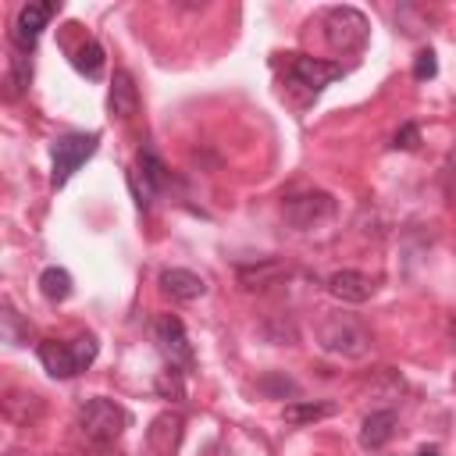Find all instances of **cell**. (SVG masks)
Returning <instances> with one entry per match:
<instances>
[{
	"mask_svg": "<svg viewBox=\"0 0 456 456\" xmlns=\"http://www.w3.org/2000/svg\"><path fill=\"white\" fill-rule=\"evenodd\" d=\"M331 413H335L331 403H289V406L281 410V417H285L289 424H314V420L331 417Z\"/></svg>",
	"mask_w": 456,
	"mask_h": 456,
	"instance_id": "obj_19",
	"label": "cell"
},
{
	"mask_svg": "<svg viewBox=\"0 0 456 456\" xmlns=\"http://www.w3.org/2000/svg\"><path fill=\"white\" fill-rule=\"evenodd\" d=\"M395 435V413L392 410H374L360 424V445L363 449H381Z\"/></svg>",
	"mask_w": 456,
	"mask_h": 456,
	"instance_id": "obj_15",
	"label": "cell"
},
{
	"mask_svg": "<svg viewBox=\"0 0 456 456\" xmlns=\"http://www.w3.org/2000/svg\"><path fill=\"white\" fill-rule=\"evenodd\" d=\"M260 385H264V388H278L281 395H285V392H296V385H292L289 378H278V381H274V378H264Z\"/></svg>",
	"mask_w": 456,
	"mask_h": 456,
	"instance_id": "obj_26",
	"label": "cell"
},
{
	"mask_svg": "<svg viewBox=\"0 0 456 456\" xmlns=\"http://www.w3.org/2000/svg\"><path fill=\"white\" fill-rule=\"evenodd\" d=\"M317 342L324 353L342 360H363L370 353V331L353 314H331L317 328Z\"/></svg>",
	"mask_w": 456,
	"mask_h": 456,
	"instance_id": "obj_1",
	"label": "cell"
},
{
	"mask_svg": "<svg viewBox=\"0 0 456 456\" xmlns=\"http://www.w3.org/2000/svg\"><path fill=\"white\" fill-rule=\"evenodd\" d=\"M449 338H452V346H456V317H452V324H449Z\"/></svg>",
	"mask_w": 456,
	"mask_h": 456,
	"instance_id": "obj_29",
	"label": "cell"
},
{
	"mask_svg": "<svg viewBox=\"0 0 456 456\" xmlns=\"http://www.w3.org/2000/svg\"><path fill=\"white\" fill-rule=\"evenodd\" d=\"M75 68L82 71V75H89V78H100V71H103V46L96 43V39H86L78 50H75Z\"/></svg>",
	"mask_w": 456,
	"mask_h": 456,
	"instance_id": "obj_20",
	"label": "cell"
},
{
	"mask_svg": "<svg viewBox=\"0 0 456 456\" xmlns=\"http://www.w3.org/2000/svg\"><path fill=\"white\" fill-rule=\"evenodd\" d=\"M417 142H420V128H417V125H403V128L395 132V139H392L395 150H417Z\"/></svg>",
	"mask_w": 456,
	"mask_h": 456,
	"instance_id": "obj_24",
	"label": "cell"
},
{
	"mask_svg": "<svg viewBox=\"0 0 456 456\" xmlns=\"http://www.w3.org/2000/svg\"><path fill=\"white\" fill-rule=\"evenodd\" d=\"M435 71H438L435 53H431V50H420V53H417V61H413V78H417V82H424V78H435Z\"/></svg>",
	"mask_w": 456,
	"mask_h": 456,
	"instance_id": "obj_23",
	"label": "cell"
},
{
	"mask_svg": "<svg viewBox=\"0 0 456 456\" xmlns=\"http://www.w3.org/2000/svg\"><path fill=\"white\" fill-rule=\"evenodd\" d=\"M328 292H331L338 303H367V299L374 296V278L363 274V271L346 267V271H335V274L328 278Z\"/></svg>",
	"mask_w": 456,
	"mask_h": 456,
	"instance_id": "obj_11",
	"label": "cell"
},
{
	"mask_svg": "<svg viewBox=\"0 0 456 456\" xmlns=\"http://www.w3.org/2000/svg\"><path fill=\"white\" fill-rule=\"evenodd\" d=\"M100 146V135L96 132H68L53 142V185L61 189Z\"/></svg>",
	"mask_w": 456,
	"mask_h": 456,
	"instance_id": "obj_5",
	"label": "cell"
},
{
	"mask_svg": "<svg viewBox=\"0 0 456 456\" xmlns=\"http://www.w3.org/2000/svg\"><path fill=\"white\" fill-rule=\"evenodd\" d=\"M139 175H142V182L150 189H164L167 185V167L153 150H139Z\"/></svg>",
	"mask_w": 456,
	"mask_h": 456,
	"instance_id": "obj_21",
	"label": "cell"
},
{
	"mask_svg": "<svg viewBox=\"0 0 456 456\" xmlns=\"http://www.w3.org/2000/svg\"><path fill=\"white\" fill-rule=\"evenodd\" d=\"M71 289H75V281H71V274H68L64 267H46V271L39 274V292H43L50 303H64V299L71 296Z\"/></svg>",
	"mask_w": 456,
	"mask_h": 456,
	"instance_id": "obj_18",
	"label": "cell"
},
{
	"mask_svg": "<svg viewBox=\"0 0 456 456\" xmlns=\"http://www.w3.org/2000/svg\"><path fill=\"white\" fill-rule=\"evenodd\" d=\"M78 428L93 445H114L128 428V410L114 399L96 395L78 410Z\"/></svg>",
	"mask_w": 456,
	"mask_h": 456,
	"instance_id": "obj_4",
	"label": "cell"
},
{
	"mask_svg": "<svg viewBox=\"0 0 456 456\" xmlns=\"http://www.w3.org/2000/svg\"><path fill=\"white\" fill-rule=\"evenodd\" d=\"M53 14H57V4H21L14 21H11V43L21 53H28L39 43V36H43V28Z\"/></svg>",
	"mask_w": 456,
	"mask_h": 456,
	"instance_id": "obj_9",
	"label": "cell"
},
{
	"mask_svg": "<svg viewBox=\"0 0 456 456\" xmlns=\"http://www.w3.org/2000/svg\"><path fill=\"white\" fill-rule=\"evenodd\" d=\"M96 349L100 346H96L93 335H78L75 342L46 338V342L36 346V356H39V363H43L46 374H53V378H75V374H82L96 360Z\"/></svg>",
	"mask_w": 456,
	"mask_h": 456,
	"instance_id": "obj_2",
	"label": "cell"
},
{
	"mask_svg": "<svg viewBox=\"0 0 456 456\" xmlns=\"http://www.w3.org/2000/svg\"><path fill=\"white\" fill-rule=\"evenodd\" d=\"M160 289H164L171 299H178V303H192V299L207 296V281H203L200 274L185 271V267L164 271V274H160Z\"/></svg>",
	"mask_w": 456,
	"mask_h": 456,
	"instance_id": "obj_13",
	"label": "cell"
},
{
	"mask_svg": "<svg viewBox=\"0 0 456 456\" xmlns=\"http://www.w3.org/2000/svg\"><path fill=\"white\" fill-rule=\"evenodd\" d=\"M0 324H4V342H7V346H25V342H28V324L14 314V306H4Z\"/></svg>",
	"mask_w": 456,
	"mask_h": 456,
	"instance_id": "obj_22",
	"label": "cell"
},
{
	"mask_svg": "<svg viewBox=\"0 0 456 456\" xmlns=\"http://www.w3.org/2000/svg\"><path fill=\"white\" fill-rule=\"evenodd\" d=\"M445 189H449V196H456V146L445 157Z\"/></svg>",
	"mask_w": 456,
	"mask_h": 456,
	"instance_id": "obj_25",
	"label": "cell"
},
{
	"mask_svg": "<svg viewBox=\"0 0 456 456\" xmlns=\"http://www.w3.org/2000/svg\"><path fill=\"white\" fill-rule=\"evenodd\" d=\"M417 456H442V452H438V449H435V445H424V449H420V452H417Z\"/></svg>",
	"mask_w": 456,
	"mask_h": 456,
	"instance_id": "obj_27",
	"label": "cell"
},
{
	"mask_svg": "<svg viewBox=\"0 0 456 456\" xmlns=\"http://www.w3.org/2000/svg\"><path fill=\"white\" fill-rule=\"evenodd\" d=\"M182 435H185L182 413H175V410L157 413L146 428V456H178Z\"/></svg>",
	"mask_w": 456,
	"mask_h": 456,
	"instance_id": "obj_10",
	"label": "cell"
},
{
	"mask_svg": "<svg viewBox=\"0 0 456 456\" xmlns=\"http://www.w3.org/2000/svg\"><path fill=\"white\" fill-rule=\"evenodd\" d=\"M289 274V267L281 260H256V264H239V285L246 292H264L271 285H278Z\"/></svg>",
	"mask_w": 456,
	"mask_h": 456,
	"instance_id": "obj_12",
	"label": "cell"
},
{
	"mask_svg": "<svg viewBox=\"0 0 456 456\" xmlns=\"http://www.w3.org/2000/svg\"><path fill=\"white\" fill-rule=\"evenodd\" d=\"M153 342H157V349L164 353V360L171 363V370H189V367H192V346H189L185 324H182L175 314L157 317V324H153Z\"/></svg>",
	"mask_w": 456,
	"mask_h": 456,
	"instance_id": "obj_7",
	"label": "cell"
},
{
	"mask_svg": "<svg viewBox=\"0 0 456 456\" xmlns=\"http://www.w3.org/2000/svg\"><path fill=\"white\" fill-rule=\"evenodd\" d=\"M93 456H118V452H110L107 445H96V452H93Z\"/></svg>",
	"mask_w": 456,
	"mask_h": 456,
	"instance_id": "obj_28",
	"label": "cell"
},
{
	"mask_svg": "<svg viewBox=\"0 0 456 456\" xmlns=\"http://www.w3.org/2000/svg\"><path fill=\"white\" fill-rule=\"evenodd\" d=\"M107 103H110L114 118H121V121H128V118L139 110V89H135V82H132V75H128V71H114Z\"/></svg>",
	"mask_w": 456,
	"mask_h": 456,
	"instance_id": "obj_14",
	"label": "cell"
},
{
	"mask_svg": "<svg viewBox=\"0 0 456 456\" xmlns=\"http://www.w3.org/2000/svg\"><path fill=\"white\" fill-rule=\"evenodd\" d=\"M281 214H285V221H289L292 228L310 232V228L324 224V221L335 214V196H331V192H324V189L296 192V196H285Z\"/></svg>",
	"mask_w": 456,
	"mask_h": 456,
	"instance_id": "obj_6",
	"label": "cell"
},
{
	"mask_svg": "<svg viewBox=\"0 0 456 456\" xmlns=\"http://www.w3.org/2000/svg\"><path fill=\"white\" fill-rule=\"evenodd\" d=\"M39 410H43L39 395L21 392V388H11L7 399H4V413H7V420H14V424H32V420L39 417Z\"/></svg>",
	"mask_w": 456,
	"mask_h": 456,
	"instance_id": "obj_16",
	"label": "cell"
},
{
	"mask_svg": "<svg viewBox=\"0 0 456 456\" xmlns=\"http://www.w3.org/2000/svg\"><path fill=\"white\" fill-rule=\"evenodd\" d=\"M28 78H32V61H28V53H14L11 61H7V78H4V96L7 100H18L25 89H28Z\"/></svg>",
	"mask_w": 456,
	"mask_h": 456,
	"instance_id": "obj_17",
	"label": "cell"
},
{
	"mask_svg": "<svg viewBox=\"0 0 456 456\" xmlns=\"http://www.w3.org/2000/svg\"><path fill=\"white\" fill-rule=\"evenodd\" d=\"M346 68L338 61H321V57H303V53H292L289 57V78L296 86H303L306 93H321L324 86H331L335 78H342Z\"/></svg>",
	"mask_w": 456,
	"mask_h": 456,
	"instance_id": "obj_8",
	"label": "cell"
},
{
	"mask_svg": "<svg viewBox=\"0 0 456 456\" xmlns=\"http://www.w3.org/2000/svg\"><path fill=\"white\" fill-rule=\"evenodd\" d=\"M321 28H324V43L335 53H356V50H363V43L370 36V25H367L363 11L349 7V4L328 7L321 14Z\"/></svg>",
	"mask_w": 456,
	"mask_h": 456,
	"instance_id": "obj_3",
	"label": "cell"
}]
</instances>
